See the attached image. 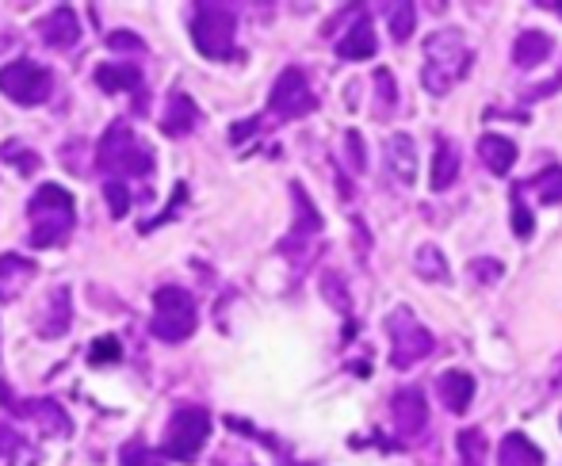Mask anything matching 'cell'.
Listing matches in <instances>:
<instances>
[{"instance_id": "10", "label": "cell", "mask_w": 562, "mask_h": 466, "mask_svg": "<svg viewBox=\"0 0 562 466\" xmlns=\"http://www.w3.org/2000/svg\"><path fill=\"white\" fill-rule=\"evenodd\" d=\"M0 405H8L16 417H31V421L39 424V432L50 436V440H69V436H73V421H69V413H65L54 398L16 402V398H12V390H8V382L0 379Z\"/></svg>"}, {"instance_id": "16", "label": "cell", "mask_w": 562, "mask_h": 466, "mask_svg": "<svg viewBox=\"0 0 562 466\" xmlns=\"http://www.w3.org/2000/svg\"><path fill=\"white\" fill-rule=\"evenodd\" d=\"M436 390H440V402L448 413L455 417H463L471 402H475V379L467 375V371H444L440 379H436Z\"/></svg>"}, {"instance_id": "23", "label": "cell", "mask_w": 562, "mask_h": 466, "mask_svg": "<svg viewBox=\"0 0 562 466\" xmlns=\"http://www.w3.org/2000/svg\"><path fill=\"white\" fill-rule=\"evenodd\" d=\"M459 180V149L455 142L440 138L436 142V157H433V176H429V188L433 191H448Z\"/></svg>"}, {"instance_id": "24", "label": "cell", "mask_w": 562, "mask_h": 466, "mask_svg": "<svg viewBox=\"0 0 562 466\" xmlns=\"http://www.w3.org/2000/svg\"><path fill=\"white\" fill-rule=\"evenodd\" d=\"M413 268H417V276L429 279V283H448L452 272H448V256L440 253L436 245H421L417 253H413Z\"/></svg>"}, {"instance_id": "33", "label": "cell", "mask_w": 562, "mask_h": 466, "mask_svg": "<svg viewBox=\"0 0 562 466\" xmlns=\"http://www.w3.org/2000/svg\"><path fill=\"white\" fill-rule=\"evenodd\" d=\"M345 153H348V165L356 172L368 169V153H364V138L356 134V130H348L345 134Z\"/></svg>"}, {"instance_id": "35", "label": "cell", "mask_w": 562, "mask_h": 466, "mask_svg": "<svg viewBox=\"0 0 562 466\" xmlns=\"http://www.w3.org/2000/svg\"><path fill=\"white\" fill-rule=\"evenodd\" d=\"M16 451H23V440L16 432V424L0 421V459H12Z\"/></svg>"}, {"instance_id": "9", "label": "cell", "mask_w": 562, "mask_h": 466, "mask_svg": "<svg viewBox=\"0 0 562 466\" xmlns=\"http://www.w3.org/2000/svg\"><path fill=\"white\" fill-rule=\"evenodd\" d=\"M318 107V96H314V88H310V77H306V69L299 65H287L280 77H276V85L268 92V111L287 123V119H303Z\"/></svg>"}, {"instance_id": "13", "label": "cell", "mask_w": 562, "mask_h": 466, "mask_svg": "<svg viewBox=\"0 0 562 466\" xmlns=\"http://www.w3.org/2000/svg\"><path fill=\"white\" fill-rule=\"evenodd\" d=\"M39 39L50 50H73V46L81 43V20H77V12L65 8V4H58L54 12H46L43 20H39Z\"/></svg>"}, {"instance_id": "26", "label": "cell", "mask_w": 562, "mask_h": 466, "mask_svg": "<svg viewBox=\"0 0 562 466\" xmlns=\"http://www.w3.org/2000/svg\"><path fill=\"white\" fill-rule=\"evenodd\" d=\"M394 107H398L394 73H390V69H375V107H371V115H375V119H390Z\"/></svg>"}, {"instance_id": "29", "label": "cell", "mask_w": 562, "mask_h": 466, "mask_svg": "<svg viewBox=\"0 0 562 466\" xmlns=\"http://www.w3.org/2000/svg\"><path fill=\"white\" fill-rule=\"evenodd\" d=\"M0 161H8V165L20 169L23 176L39 172V165H43V157H39L35 149H27L23 142H4V146H0Z\"/></svg>"}, {"instance_id": "12", "label": "cell", "mask_w": 562, "mask_h": 466, "mask_svg": "<svg viewBox=\"0 0 562 466\" xmlns=\"http://www.w3.org/2000/svg\"><path fill=\"white\" fill-rule=\"evenodd\" d=\"M383 165H387L390 180L398 188H413L417 184V142L410 134H390L387 146H383Z\"/></svg>"}, {"instance_id": "25", "label": "cell", "mask_w": 562, "mask_h": 466, "mask_svg": "<svg viewBox=\"0 0 562 466\" xmlns=\"http://www.w3.org/2000/svg\"><path fill=\"white\" fill-rule=\"evenodd\" d=\"M524 188L532 191L543 207H555V203H562V169L559 165H551V169L536 172V176H528Z\"/></svg>"}, {"instance_id": "5", "label": "cell", "mask_w": 562, "mask_h": 466, "mask_svg": "<svg viewBox=\"0 0 562 466\" xmlns=\"http://www.w3.org/2000/svg\"><path fill=\"white\" fill-rule=\"evenodd\" d=\"M199 329V306L184 287H161L153 291L150 333L165 344H180Z\"/></svg>"}, {"instance_id": "18", "label": "cell", "mask_w": 562, "mask_h": 466, "mask_svg": "<svg viewBox=\"0 0 562 466\" xmlns=\"http://www.w3.org/2000/svg\"><path fill=\"white\" fill-rule=\"evenodd\" d=\"M551 50H555V39L547 31L528 27V31H520L517 43H513V65L517 69H536V65H543L551 58Z\"/></svg>"}, {"instance_id": "34", "label": "cell", "mask_w": 562, "mask_h": 466, "mask_svg": "<svg viewBox=\"0 0 562 466\" xmlns=\"http://www.w3.org/2000/svg\"><path fill=\"white\" fill-rule=\"evenodd\" d=\"M108 46L115 54H146V43L138 39V35H130V31H115L108 35Z\"/></svg>"}, {"instance_id": "3", "label": "cell", "mask_w": 562, "mask_h": 466, "mask_svg": "<svg viewBox=\"0 0 562 466\" xmlns=\"http://www.w3.org/2000/svg\"><path fill=\"white\" fill-rule=\"evenodd\" d=\"M188 31H192L195 50L211 62H230L238 54V12H234V4H215V0L192 4Z\"/></svg>"}, {"instance_id": "4", "label": "cell", "mask_w": 562, "mask_h": 466, "mask_svg": "<svg viewBox=\"0 0 562 466\" xmlns=\"http://www.w3.org/2000/svg\"><path fill=\"white\" fill-rule=\"evenodd\" d=\"M153 149L134 134L127 119H115L104 138L96 142V169L104 176H150L153 172Z\"/></svg>"}, {"instance_id": "2", "label": "cell", "mask_w": 562, "mask_h": 466, "mask_svg": "<svg viewBox=\"0 0 562 466\" xmlns=\"http://www.w3.org/2000/svg\"><path fill=\"white\" fill-rule=\"evenodd\" d=\"M27 222H31V245L35 249H58L69 241V233L77 226V203L58 184H39L31 203H27Z\"/></svg>"}, {"instance_id": "39", "label": "cell", "mask_w": 562, "mask_h": 466, "mask_svg": "<svg viewBox=\"0 0 562 466\" xmlns=\"http://www.w3.org/2000/svg\"><path fill=\"white\" fill-rule=\"evenodd\" d=\"M123 466H146V447H142V440H130L123 447Z\"/></svg>"}, {"instance_id": "36", "label": "cell", "mask_w": 562, "mask_h": 466, "mask_svg": "<svg viewBox=\"0 0 562 466\" xmlns=\"http://www.w3.org/2000/svg\"><path fill=\"white\" fill-rule=\"evenodd\" d=\"M471 276H475V283H498L501 260H471Z\"/></svg>"}, {"instance_id": "20", "label": "cell", "mask_w": 562, "mask_h": 466, "mask_svg": "<svg viewBox=\"0 0 562 466\" xmlns=\"http://www.w3.org/2000/svg\"><path fill=\"white\" fill-rule=\"evenodd\" d=\"M69 321H73V310H69V287H54V291H50V298H46L43 318H39V337H43V340L65 337Z\"/></svg>"}, {"instance_id": "30", "label": "cell", "mask_w": 562, "mask_h": 466, "mask_svg": "<svg viewBox=\"0 0 562 466\" xmlns=\"http://www.w3.org/2000/svg\"><path fill=\"white\" fill-rule=\"evenodd\" d=\"M322 295H325V302H329L333 310H341V314L348 310V287H345V279L337 276V272H325V276H322Z\"/></svg>"}, {"instance_id": "19", "label": "cell", "mask_w": 562, "mask_h": 466, "mask_svg": "<svg viewBox=\"0 0 562 466\" xmlns=\"http://www.w3.org/2000/svg\"><path fill=\"white\" fill-rule=\"evenodd\" d=\"M478 157L494 176H509V169L517 165V142L505 138V134H482L478 138Z\"/></svg>"}, {"instance_id": "7", "label": "cell", "mask_w": 562, "mask_h": 466, "mask_svg": "<svg viewBox=\"0 0 562 466\" xmlns=\"http://www.w3.org/2000/svg\"><path fill=\"white\" fill-rule=\"evenodd\" d=\"M0 92L20 107H39L54 96V77L50 69L31 58H16V62L0 65Z\"/></svg>"}, {"instance_id": "37", "label": "cell", "mask_w": 562, "mask_h": 466, "mask_svg": "<svg viewBox=\"0 0 562 466\" xmlns=\"http://www.w3.org/2000/svg\"><path fill=\"white\" fill-rule=\"evenodd\" d=\"M559 88H562V69L555 73V77H551V81H543V85L528 88V92H524V100H543V96H555Z\"/></svg>"}, {"instance_id": "6", "label": "cell", "mask_w": 562, "mask_h": 466, "mask_svg": "<svg viewBox=\"0 0 562 466\" xmlns=\"http://www.w3.org/2000/svg\"><path fill=\"white\" fill-rule=\"evenodd\" d=\"M211 440V413L203 405H180L169 428H165V440H161V455L173 459V463H195L199 451Z\"/></svg>"}, {"instance_id": "22", "label": "cell", "mask_w": 562, "mask_h": 466, "mask_svg": "<svg viewBox=\"0 0 562 466\" xmlns=\"http://www.w3.org/2000/svg\"><path fill=\"white\" fill-rule=\"evenodd\" d=\"M96 85L104 88V92H134V88L142 85V73H138V65H127V62H104L96 65Z\"/></svg>"}, {"instance_id": "1", "label": "cell", "mask_w": 562, "mask_h": 466, "mask_svg": "<svg viewBox=\"0 0 562 466\" xmlns=\"http://www.w3.org/2000/svg\"><path fill=\"white\" fill-rule=\"evenodd\" d=\"M475 65V50L467 46L463 31L455 27H444V31H433L425 39V65H421V85L429 88L433 96H448Z\"/></svg>"}, {"instance_id": "40", "label": "cell", "mask_w": 562, "mask_h": 466, "mask_svg": "<svg viewBox=\"0 0 562 466\" xmlns=\"http://www.w3.org/2000/svg\"><path fill=\"white\" fill-rule=\"evenodd\" d=\"M547 8H551V12H559V16H562V4H547Z\"/></svg>"}, {"instance_id": "14", "label": "cell", "mask_w": 562, "mask_h": 466, "mask_svg": "<svg viewBox=\"0 0 562 466\" xmlns=\"http://www.w3.org/2000/svg\"><path fill=\"white\" fill-rule=\"evenodd\" d=\"M35 260H27L20 253H4L0 256V306L16 302V298L27 291V283L35 279Z\"/></svg>"}, {"instance_id": "11", "label": "cell", "mask_w": 562, "mask_h": 466, "mask_svg": "<svg viewBox=\"0 0 562 466\" xmlns=\"http://www.w3.org/2000/svg\"><path fill=\"white\" fill-rule=\"evenodd\" d=\"M390 421H394V432L410 444V440H421L425 428H429V402H425V390L421 386H398L390 394Z\"/></svg>"}, {"instance_id": "21", "label": "cell", "mask_w": 562, "mask_h": 466, "mask_svg": "<svg viewBox=\"0 0 562 466\" xmlns=\"http://www.w3.org/2000/svg\"><path fill=\"white\" fill-rule=\"evenodd\" d=\"M547 455L524 432H509L498 447V466H543Z\"/></svg>"}, {"instance_id": "31", "label": "cell", "mask_w": 562, "mask_h": 466, "mask_svg": "<svg viewBox=\"0 0 562 466\" xmlns=\"http://www.w3.org/2000/svg\"><path fill=\"white\" fill-rule=\"evenodd\" d=\"M104 199H108L111 218H127L130 191H127V184H123V180H108V184H104Z\"/></svg>"}, {"instance_id": "38", "label": "cell", "mask_w": 562, "mask_h": 466, "mask_svg": "<svg viewBox=\"0 0 562 466\" xmlns=\"http://www.w3.org/2000/svg\"><path fill=\"white\" fill-rule=\"evenodd\" d=\"M513 230H517V237H528L532 233V214H528V207L524 203H513Z\"/></svg>"}, {"instance_id": "15", "label": "cell", "mask_w": 562, "mask_h": 466, "mask_svg": "<svg viewBox=\"0 0 562 466\" xmlns=\"http://www.w3.org/2000/svg\"><path fill=\"white\" fill-rule=\"evenodd\" d=\"M375 50H379L375 27H371L368 16H360V20L352 23L345 35H341V43H337V58H341V62H368V58H375Z\"/></svg>"}, {"instance_id": "27", "label": "cell", "mask_w": 562, "mask_h": 466, "mask_svg": "<svg viewBox=\"0 0 562 466\" xmlns=\"http://www.w3.org/2000/svg\"><path fill=\"white\" fill-rule=\"evenodd\" d=\"M455 447H459V466H486V436L478 428H463L455 436Z\"/></svg>"}, {"instance_id": "17", "label": "cell", "mask_w": 562, "mask_h": 466, "mask_svg": "<svg viewBox=\"0 0 562 466\" xmlns=\"http://www.w3.org/2000/svg\"><path fill=\"white\" fill-rule=\"evenodd\" d=\"M195 127H199V107H195V100L188 92H173L165 100V111H161V130L173 134V138H184Z\"/></svg>"}, {"instance_id": "28", "label": "cell", "mask_w": 562, "mask_h": 466, "mask_svg": "<svg viewBox=\"0 0 562 466\" xmlns=\"http://www.w3.org/2000/svg\"><path fill=\"white\" fill-rule=\"evenodd\" d=\"M387 27L394 43H406L417 27V4H390L387 8Z\"/></svg>"}, {"instance_id": "32", "label": "cell", "mask_w": 562, "mask_h": 466, "mask_svg": "<svg viewBox=\"0 0 562 466\" xmlns=\"http://www.w3.org/2000/svg\"><path fill=\"white\" fill-rule=\"evenodd\" d=\"M92 367H108V363H119V340L115 337H104L92 344Z\"/></svg>"}, {"instance_id": "8", "label": "cell", "mask_w": 562, "mask_h": 466, "mask_svg": "<svg viewBox=\"0 0 562 466\" xmlns=\"http://www.w3.org/2000/svg\"><path fill=\"white\" fill-rule=\"evenodd\" d=\"M387 337H390V363H394L398 371H406V367H413L417 360H425L436 348L433 333L413 318L410 306H398L387 318Z\"/></svg>"}]
</instances>
